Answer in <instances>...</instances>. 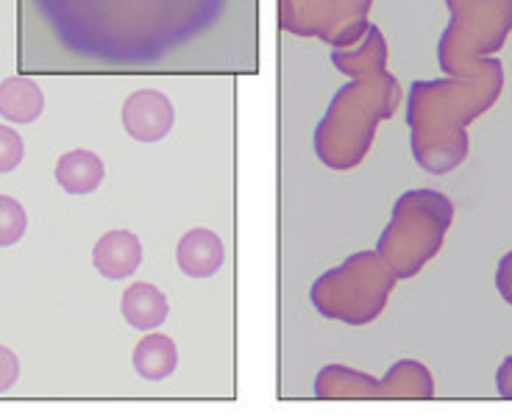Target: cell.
<instances>
[{
	"label": "cell",
	"mask_w": 512,
	"mask_h": 417,
	"mask_svg": "<svg viewBox=\"0 0 512 417\" xmlns=\"http://www.w3.org/2000/svg\"><path fill=\"white\" fill-rule=\"evenodd\" d=\"M176 259H179L184 276L209 278L223 267L226 248H223V240L212 228H190L179 240Z\"/></svg>",
	"instance_id": "cell-3"
},
{
	"label": "cell",
	"mask_w": 512,
	"mask_h": 417,
	"mask_svg": "<svg viewBox=\"0 0 512 417\" xmlns=\"http://www.w3.org/2000/svg\"><path fill=\"white\" fill-rule=\"evenodd\" d=\"M92 265L109 281H123V278L134 276L137 267L142 265L140 237L126 228H115V231L103 234L92 248Z\"/></svg>",
	"instance_id": "cell-2"
},
{
	"label": "cell",
	"mask_w": 512,
	"mask_h": 417,
	"mask_svg": "<svg viewBox=\"0 0 512 417\" xmlns=\"http://www.w3.org/2000/svg\"><path fill=\"white\" fill-rule=\"evenodd\" d=\"M28 228V215L23 203L9 195H0V248H12L23 240Z\"/></svg>",
	"instance_id": "cell-8"
},
{
	"label": "cell",
	"mask_w": 512,
	"mask_h": 417,
	"mask_svg": "<svg viewBox=\"0 0 512 417\" xmlns=\"http://www.w3.org/2000/svg\"><path fill=\"white\" fill-rule=\"evenodd\" d=\"M103 176H106V167H103L101 156L84 151V148L67 151L56 162V181L70 195H90L101 187Z\"/></svg>",
	"instance_id": "cell-5"
},
{
	"label": "cell",
	"mask_w": 512,
	"mask_h": 417,
	"mask_svg": "<svg viewBox=\"0 0 512 417\" xmlns=\"http://www.w3.org/2000/svg\"><path fill=\"white\" fill-rule=\"evenodd\" d=\"M23 137L12 126H0V173H12L23 162Z\"/></svg>",
	"instance_id": "cell-9"
},
{
	"label": "cell",
	"mask_w": 512,
	"mask_h": 417,
	"mask_svg": "<svg viewBox=\"0 0 512 417\" xmlns=\"http://www.w3.org/2000/svg\"><path fill=\"white\" fill-rule=\"evenodd\" d=\"M496 387H499L501 398H512V356L504 359V365L496 373Z\"/></svg>",
	"instance_id": "cell-12"
},
{
	"label": "cell",
	"mask_w": 512,
	"mask_h": 417,
	"mask_svg": "<svg viewBox=\"0 0 512 417\" xmlns=\"http://www.w3.org/2000/svg\"><path fill=\"white\" fill-rule=\"evenodd\" d=\"M20 379V359L12 348L0 345V392H9Z\"/></svg>",
	"instance_id": "cell-10"
},
{
	"label": "cell",
	"mask_w": 512,
	"mask_h": 417,
	"mask_svg": "<svg viewBox=\"0 0 512 417\" xmlns=\"http://www.w3.org/2000/svg\"><path fill=\"white\" fill-rule=\"evenodd\" d=\"M496 290L512 306V251L499 262V270H496Z\"/></svg>",
	"instance_id": "cell-11"
},
{
	"label": "cell",
	"mask_w": 512,
	"mask_h": 417,
	"mask_svg": "<svg viewBox=\"0 0 512 417\" xmlns=\"http://www.w3.org/2000/svg\"><path fill=\"white\" fill-rule=\"evenodd\" d=\"M176 109L159 89H137L123 103V126L137 142H159L173 131Z\"/></svg>",
	"instance_id": "cell-1"
},
{
	"label": "cell",
	"mask_w": 512,
	"mask_h": 417,
	"mask_svg": "<svg viewBox=\"0 0 512 417\" xmlns=\"http://www.w3.org/2000/svg\"><path fill=\"white\" fill-rule=\"evenodd\" d=\"M176 365H179V351L167 334L151 331L134 348V370L145 381H165L167 376H173Z\"/></svg>",
	"instance_id": "cell-7"
},
{
	"label": "cell",
	"mask_w": 512,
	"mask_h": 417,
	"mask_svg": "<svg viewBox=\"0 0 512 417\" xmlns=\"http://www.w3.org/2000/svg\"><path fill=\"white\" fill-rule=\"evenodd\" d=\"M42 109H45V95L37 81L20 76L0 81V117L17 126H26L37 120Z\"/></svg>",
	"instance_id": "cell-6"
},
{
	"label": "cell",
	"mask_w": 512,
	"mask_h": 417,
	"mask_svg": "<svg viewBox=\"0 0 512 417\" xmlns=\"http://www.w3.org/2000/svg\"><path fill=\"white\" fill-rule=\"evenodd\" d=\"M120 312L126 317V323L137 331H154L156 326H162L170 312L167 295L148 281H134L120 301Z\"/></svg>",
	"instance_id": "cell-4"
}]
</instances>
